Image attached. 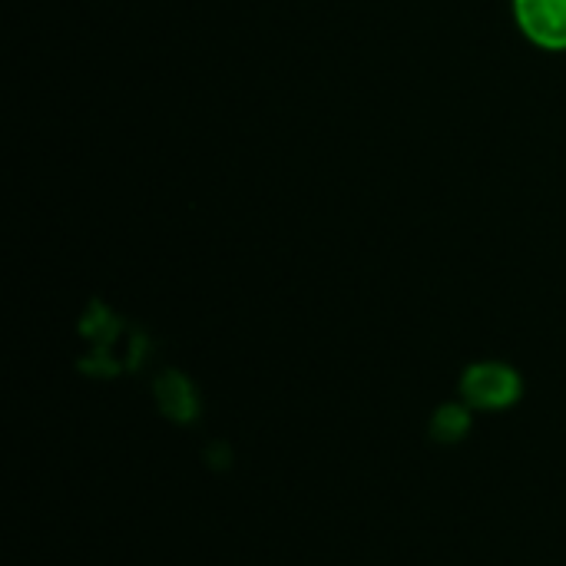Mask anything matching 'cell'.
<instances>
[{
    "instance_id": "1",
    "label": "cell",
    "mask_w": 566,
    "mask_h": 566,
    "mask_svg": "<svg viewBox=\"0 0 566 566\" xmlns=\"http://www.w3.org/2000/svg\"><path fill=\"white\" fill-rule=\"evenodd\" d=\"M521 30L544 50H566V0H514Z\"/></svg>"
},
{
    "instance_id": "2",
    "label": "cell",
    "mask_w": 566,
    "mask_h": 566,
    "mask_svg": "<svg viewBox=\"0 0 566 566\" xmlns=\"http://www.w3.org/2000/svg\"><path fill=\"white\" fill-rule=\"evenodd\" d=\"M464 391L474 405H484V408H501V405H511L514 395H517V378L501 368V365H481L468 375L464 381Z\"/></svg>"
}]
</instances>
